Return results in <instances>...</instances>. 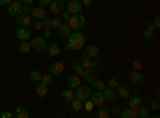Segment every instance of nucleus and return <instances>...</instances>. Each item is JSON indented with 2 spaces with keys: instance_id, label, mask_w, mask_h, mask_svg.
I'll use <instances>...</instances> for the list:
<instances>
[{
  "instance_id": "obj_50",
  "label": "nucleus",
  "mask_w": 160,
  "mask_h": 118,
  "mask_svg": "<svg viewBox=\"0 0 160 118\" xmlns=\"http://www.w3.org/2000/svg\"><path fill=\"white\" fill-rule=\"evenodd\" d=\"M146 27H148V29H152V31H155V27H154V22H151V21L146 22Z\"/></svg>"
},
{
  "instance_id": "obj_2",
  "label": "nucleus",
  "mask_w": 160,
  "mask_h": 118,
  "mask_svg": "<svg viewBox=\"0 0 160 118\" xmlns=\"http://www.w3.org/2000/svg\"><path fill=\"white\" fill-rule=\"evenodd\" d=\"M85 22H87V19H85V16L82 15V13L72 15V16H71V19L68 21V24L71 26V29H72V31H80V29H83Z\"/></svg>"
},
{
  "instance_id": "obj_27",
  "label": "nucleus",
  "mask_w": 160,
  "mask_h": 118,
  "mask_svg": "<svg viewBox=\"0 0 160 118\" xmlns=\"http://www.w3.org/2000/svg\"><path fill=\"white\" fill-rule=\"evenodd\" d=\"M13 116H16V118H28L29 113H28V110H26L24 107H16L15 112H13Z\"/></svg>"
},
{
  "instance_id": "obj_16",
  "label": "nucleus",
  "mask_w": 160,
  "mask_h": 118,
  "mask_svg": "<svg viewBox=\"0 0 160 118\" xmlns=\"http://www.w3.org/2000/svg\"><path fill=\"white\" fill-rule=\"evenodd\" d=\"M78 85H82V77L77 75V73L69 75V78H68V86H69L71 89H75Z\"/></svg>"
},
{
  "instance_id": "obj_21",
  "label": "nucleus",
  "mask_w": 160,
  "mask_h": 118,
  "mask_svg": "<svg viewBox=\"0 0 160 118\" xmlns=\"http://www.w3.org/2000/svg\"><path fill=\"white\" fill-rule=\"evenodd\" d=\"M18 50H19V53H21V54H28L29 51L32 50L31 42H28V40H22V42L18 45Z\"/></svg>"
},
{
  "instance_id": "obj_14",
  "label": "nucleus",
  "mask_w": 160,
  "mask_h": 118,
  "mask_svg": "<svg viewBox=\"0 0 160 118\" xmlns=\"http://www.w3.org/2000/svg\"><path fill=\"white\" fill-rule=\"evenodd\" d=\"M130 82L135 85H142L144 83V75L141 73V70H133L130 72Z\"/></svg>"
},
{
  "instance_id": "obj_12",
  "label": "nucleus",
  "mask_w": 160,
  "mask_h": 118,
  "mask_svg": "<svg viewBox=\"0 0 160 118\" xmlns=\"http://www.w3.org/2000/svg\"><path fill=\"white\" fill-rule=\"evenodd\" d=\"M90 99H91L93 104H95V107H102L104 102H106L101 91H95V93H91V94H90Z\"/></svg>"
},
{
  "instance_id": "obj_52",
  "label": "nucleus",
  "mask_w": 160,
  "mask_h": 118,
  "mask_svg": "<svg viewBox=\"0 0 160 118\" xmlns=\"http://www.w3.org/2000/svg\"><path fill=\"white\" fill-rule=\"evenodd\" d=\"M11 0H0V5H8Z\"/></svg>"
},
{
  "instance_id": "obj_18",
  "label": "nucleus",
  "mask_w": 160,
  "mask_h": 118,
  "mask_svg": "<svg viewBox=\"0 0 160 118\" xmlns=\"http://www.w3.org/2000/svg\"><path fill=\"white\" fill-rule=\"evenodd\" d=\"M31 15H32V18L42 21V19L47 16V10H45L43 7H37V8H32V10H31Z\"/></svg>"
},
{
  "instance_id": "obj_3",
  "label": "nucleus",
  "mask_w": 160,
  "mask_h": 118,
  "mask_svg": "<svg viewBox=\"0 0 160 118\" xmlns=\"http://www.w3.org/2000/svg\"><path fill=\"white\" fill-rule=\"evenodd\" d=\"M47 38H43V37H38V35H35V37H31V46H32V50H35L37 53H43V51L47 50Z\"/></svg>"
},
{
  "instance_id": "obj_38",
  "label": "nucleus",
  "mask_w": 160,
  "mask_h": 118,
  "mask_svg": "<svg viewBox=\"0 0 160 118\" xmlns=\"http://www.w3.org/2000/svg\"><path fill=\"white\" fill-rule=\"evenodd\" d=\"M51 27L53 29H59L61 27V18H51Z\"/></svg>"
},
{
  "instance_id": "obj_11",
  "label": "nucleus",
  "mask_w": 160,
  "mask_h": 118,
  "mask_svg": "<svg viewBox=\"0 0 160 118\" xmlns=\"http://www.w3.org/2000/svg\"><path fill=\"white\" fill-rule=\"evenodd\" d=\"M102 97H104V101L106 102H115L117 101V94H115V89H112V88H108L106 86L102 91Z\"/></svg>"
},
{
  "instance_id": "obj_5",
  "label": "nucleus",
  "mask_w": 160,
  "mask_h": 118,
  "mask_svg": "<svg viewBox=\"0 0 160 118\" xmlns=\"http://www.w3.org/2000/svg\"><path fill=\"white\" fill-rule=\"evenodd\" d=\"M80 64H82V67L87 69V70H96L98 67H101V64L98 61H93V58H88L87 54L82 56V61H80Z\"/></svg>"
},
{
  "instance_id": "obj_15",
  "label": "nucleus",
  "mask_w": 160,
  "mask_h": 118,
  "mask_svg": "<svg viewBox=\"0 0 160 118\" xmlns=\"http://www.w3.org/2000/svg\"><path fill=\"white\" fill-rule=\"evenodd\" d=\"M141 104H142V99H141L138 94L128 96V107H130V109H135V110H138V109L141 107Z\"/></svg>"
},
{
  "instance_id": "obj_1",
  "label": "nucleus",
  "mask_w": 160,
  "mask_h": 118,
  "mask_svg": "<svg viewBox=\"0 0 160 118\" xmlns=\"http://www.w3.org/2000/svg\"><path fill=\"white\" fill-rule=\"evenodd\" d=\"M87 43V38L83 35V32H80V31H75V32H71V35L68 37V45H66V51H69V50H82Z\"/></svg>"
},
{
  "instance_id": "obj_22",
  "label": "nucleus",
  "mask_w": 160,
  "mask_h": 118,
  "mask_svg": "<svg viewBox=\"0 0 160 118\" xmlns=\"http://www.w3.org/2000/svg\"><path fill=\"white\" fill-rule=\"evenodd\" d=\"M74 97H75V94H74V89H71V88L64 89L62 93H61V99H62L64 102H71Z\"/></svg>"
},
{
  "instance_id": "obj_20",
  "label": "nucleus",
  "mask_w": 160,
  "mask_h": 118,
  "mask_svg": "<svg viewBox=\"0 0 160 118\" xmlns=\"http://www.w3.org/2000/svg\"><path fill=\"white\" fill-rule=\"evenodd\" d=\"M71 32H72V29H71L69 24H61V27L58 29V35L61 38H68L71 35Z\"/></svg>"
},
{
  "instance_id": "obj_40",
  "label": "nucleus",
  "mask_w": 160,
  "mask_h": 118,
  "mask_svg": "<svg viewBox=\"0 0 160 118\" xmlns=\"http://www.w3.org/2000/svg\"><path fill=\"white\" fill-rule=\"evenodd\" d=\"M142 69V62L141 61H133V70H141Z\"/></svg>"
},
{
  "instance_id": "obj_13",
  "label": "nucleus",
  "mask_w": 160,
  "mask_h": 118,
  "mask_svg": "<svg viewBox=\"0 0 160 118\" xmlns=\"http://www.w3.org/2000/svg\"><path fill=\"white\" fill-rule=\"evenodd\" d=\"M31 37H32V34H31V31L28 29V27H18L16 29V38L19 42H22V40H31Z\"/></svg>"
},
{
  "instance_id": "obj_42",
  "label": "nucleus",
  "mask_w": 160,
  "mask_h": 118,
  "mask_svg": "<svg viewBox=\"0 0 160 118\" xmlns=\"http://www.w3.org/2000/svg\"><path fill=\"white\" fill-rule=\"evenodd\" d=\"M40 82H43L45 85H50V82H51V75H50V73L42 75V80H40Z\"/></svg>"
},
{
  "instance_id": "obj_26",
  "label": "nucleus",
  "mask_w": 160,
  "mask_h": 118,
  "mask_svg": "<svg viewBox=\"0 0 160 118\" xmlns=\"http://www.w3.org/2000/svg\"><path fill=\"white\" fill-rule=\"evenodd\" d=\"M69 104H71V109L74 112H80V110H82V107H83V102L80 101V99H77V97H74Z\"/></svg>"
},
{
  "instance_id": "obj_23",
  "label": "nucleus",
  "mask_w": 160,
  "mask_h": 118,
  "mask_svg": "<svg viewBox=\"0 0 160 118\" xmlns=\"http://www.w3.org/2000/svg\"><path fill=\"white\" fill-rule=\"evenodd\" d=\"M120 116H122V118H138V110L128 107V109L120 112Z\"/></svg>"
},
{
  "instance_id": "obj_44",
  "label": "nucleus",
  "mask_w": 160,
  "mask_h": 118,
  "mask_svg": "<svg viewBox=\"0 0 160 118\" xmlns=\"http://www.w3.org/2000/svg\"><path fill=\"white\" fill-rule=\"evenodd\" d=\"M50 2H51V0H38V5L45 8V7H48V5H50Z\"/></svg>"
},
{
  "instance_id": "obj_47",
  "label": "nucleus",
  "mask_w": 160,
  "mask_h": 118,
  "mask_svg": "<svg viewBox=\"0 0 160 118\" xmlns=\"http://www.w3.org/2000/svg\"><path fill=\"white\" fill-rule=\"evenodd\" d=\"M34 27H35L37 31H38V29H42V27H43V26H42V21H40V19L35 21V22H34Z\"/></svg>"
},
{
  "instance_id": "obj_17",
  "label": "nucleus",
  "mask_w": 160,
  "mask_h": 118,
  "mask_svg": "<svg viewBox=\"0 0 160 118\" xmlns=\"http://www.w3.org/2000/svg\"><path fill=\"white\" fill-rule=\"evenodd\" d=\"M35 94L38 97H45L48 94V85H45L43 82H37L35 83Z\"/></svg>"
},
{
  "instance_id": "obj_35",
  "label": "nucleus",
  "mask_w": 160,
  "mask_h": 118,
  "mask_svg": "<svg viewBox=\"0 0 160 118\" xmlns=\"http://www.w3.org/2000/svg\"><path fill=\"white\" fill-rule=\"evenodd\" d=\"M83 102H85V104H83V107H82V109H85L87 112H91L93 109H95V104L91 102V99H87V101H83Z\"/></svg>"
},
{
  "instance_id": "obj_53",
  "label": "nucleus",
  "mask_w": 160,
  "mask_h": 118,
  "mask_svg": "<svg viewBox=\"0 0 160 118\" xmlns=\"http://www.w3.org/2000/svg\"><path fill=\"white\" fill-rule=\"evenodd\" d=\"M22 3H26V5H31V3H34V0H22Z\"/></svg>"
},
{
  "instance_id": "obj_24",
  "label": "nucleus",
  "mask_w": 160,
  "mask_h": 118,
  "mask_svg": "<svg viewBox=\"0 0 160 118\" xmlns=\"http://www.w3.org/2000/svg\"><path fill=\"white\" fill-rule=\"evenodd\" d=\"M115 94H117V97H122V99H127V97L130 96V94H128V88L123 86V85H120V83H118V86H117Z\"/></svg>"
},
{
  "instance_id": "obj_10",
  "label": "nucleus",
  "mask_w": 160,
  "mask_h": 118,
  "mask_svg": "<svg viewBox=\"0 0 160 118\" xmlns=\"http://www.w3.org/2000/svg\"><path fill=\"white\" fill-rule=\"evenodd\" d=\"M64 2L62 0H51L50 2V5H48V8H50V11L53 13V15H59V13L64 10Z\"/></svg>"
},
{
  "instance_id": "obj_31",
  "label": "nucleus",
  "mask_w": 160,
  "mask_h": 118,
  "mask_svg": "<svg viewBox=\"0 0 160 118\" xmlns=\"http://www.w3.org/2000/svg\"><path fill=\"white\" fill-rule=\"evenodd\" d=\"M29 78L32 82H40V80H42V73H40L38 70H31L29 72Z\"/></svg>"
},
{
  "instance_id": "obj_49",
  "label": "nucleus",
  "mask_w": 160,
  "mask_h": 118,
  "mask_svg": "<svg viewBox=\"0 0 160 118\" xmlns=\"http://www.w3.org/2000/svg\"><path fill=\"white\" fill-rule=\"evenodd\" d=\"M21 11H22V13H28V11H31V7H29V5H26V3H24V5L21 7Z\"/></svg>"
},
{
  "instance_id": "obj_25",
  "label": "nucleus",
  "mask_w": 160,
  "mask_h": 118,
  "mask_svg": "<svg viewBox=\"0 0 160 118\" xmlns=\"http://www.w3.org/2000/svg\"><path fill=\"white\" fill-rule=\"evenodd\" d=\"M47 48H48V54L50 56H58L59 51H61L58 43H50V45H47Z\"/></svg>"
},
{
  "instance_id": "obj_37",
  "label": "nucleus",
  "mask_w": 160,
  "mask_h": 118,
  "mask_svg": "<svg viewBox=\"0 0 160 118\" xmlns=\"http://www.w3.org/2000/svg\"><path fill=\"white\" fill-rule=\"evenodd\" d=\"M42 26H43L47 31H51V29H53V27H51V18H47V16H45V18L42 19Z\"/></svg>"
},
{
  "instance_id": "obj_8",
  "label": "nucleus",
  "mask_w": 160,
  "mask_h": 118,
  "mask_svg": "<svg viewBox=\"0 0 160 118\" xmlns=\"http://www.w3.org/2000/svg\"><path fill=\"white\" fill-rule=\"evenodd\" d=\"M21 7H22L21 2H18V0H11V2L8 3V15L11 18H16L19 13H22L21 11Z\"/></svg>"
},
{
  "instance_id": "obj_57",
  "label": "nucleus",
  "mask_w": 160,
  "mask_h": 118,
  "mask_svg": "<svg viewBox=\"0 0 160 118\" xmlns=\"http://www.w3.org/2000/svg\"><path fill=\"white\" fill-rule=\"evenodd\" d=\"M0 115H2V112H0Z\"/></svg>"
},
{
  "instance_id": "obj_43",
  "label": "nucleus",
  "mask_w": 160,
  "mask_h": 118,
  "mask_svg": "<svg viewBox=\"0 0 160 118\" xmlns=\"http://www.w3.org/2000/svg\"><path fill=\"white\" fill-rule=\"evenodd\" d=\"M109 113H111V115H118V113H120V107H118V106L111 107V109H109Z\"/></svg>"
},
{
  "instance_id": "obj_9",
  "label": "nucleus",
  "mask_w": 160,
  "mask_h": 118,
  "mask_svg": "<svg viewBox=\"0 0 160 118\" xmlns=\"http://www.w3.org/2000/svg\"><path fill=\"white\" fill-rule=\"evenodd\" d=\"M16 22L19 27H29V26L32 24V18L28 15V13H19V15L16 16Z\"/></svg>"
},
{
  "instance_id": "obj_33",
  "label": "nucleus",
  "mask_w": 160,
  "mask_h": 118,
  "mask_svg": "<svg viewBox=\"0 0 160 118\" xmlns=\"http://www.w3.org/2000/svg\"><path fill=\"white\" fill-rule=\"evenodd\" d=\"M106 86H108V88H112V89H115V88L118 86V80H117L115 77H111L109 80H108V83H106Z\"/></svg>"
},
{
  "instance_id": "obj_56",
  "label": "nucleus",
  "mask_w": 160,
  "mask_h": 118,
  "mask_svg": "<svg viewBox=\"0 0 160 118\" xmlns=\"http://www.w3.org/2000/svg\"><path fill=\"white\" fill-rule=\"evenodd\" d=\"M108 2H111V0H108Z\"/></svg>"
},
{
  "instance_id": "obj_45",
  "label": "nucleus",
  "mask_w": 160,
  "mask_h": 118,
  "mask_svg": "<svg viewBox=\"0 0 160 118\" xmlns=\"http://www.w3.org/2000/svg\"><path fill=\"white\" fill-rule=\"evenodd\" d=\"M80 2H82V5H83V7H87V8L93 5V0H80Z\"/></svg>"
},
{
  "instance_id": "obj_7",
  "label": "nucleus",
  "mask_w": 160,
  "mask_h": 118,
  "mask_svg": "<svg viewBox=\"0 0 160 118\" xmlns=\"http://www.w3.org/2000/svg\"><path fill=\"white\" fill-rule=\"evenodd\" d=\"M64 72V64L61 61H53L48 64V73L50 75H61Z\"/></svg>"
},
{
  "instance_id": "obj_39",
  "label": "nucleus",
  "mask_w": 160,
  "mask_h": 118,
  "mask_svg": "<svg viewBox=\"0 0 160 118\" xmlns=\"http://www.w3.org/2000/svg\"><path fill=\"white\" fill-rule=\"evenodd\" d=\"M71 16H72V15H71L69 11H66V10L61 11V21H66V22H68V21L71 19Z\"/></svg>"
},
{
  "instance_id": "obj_28",
  "label": "nucleus",
  "mask_w": 160,
  "mask_h": 118,
  "mask_svg": "<svg viewBox=\"0 0 160 118\" xmlns=\"http://www.w3.org/2000/svg\"><path fill=\"white\" fill-rule=\"evenodd\" d=\"M91 86L95 88L96 91H102L104 88H106V82H102V80H99V78H95V80L91 82Z\"/></svg>"
},
{
  "instance_id": "obj_6",
  "label": "nucleus",
  "mask_w": 160,
  "mask_h": 118,
  "mask_svg": "<svg viewBox=\"0 0 160 118\" xmlns=\"http://www.w3.org/2000/svg\"><path fill=\"white\" fill-rule=\"evenodd\" d=\"M83 5L80 0H69L68 5H66V11H69L71 15H77V13H82Z\"/></svg>"
},
{
  "instance_id": "obj_34",
  "label": "nucleus",
  "mask_w": 160,
  "mask_h": 118,
  "mask_svg": "<svg viewBox=\"0 0 160 118\" xmlns=\"http://www.w3.org/2000/svg\"><path fill=\"white\" fill-rule=\"evenodd\" d=\"M149 115H151V113H149V110L146 109V107H139V109H138V116H139V118H149Z\"/></svg>"
},
{
  "instance_id": "obj_51",
  "label": "nucleus",
  "mask_w": 160,
  "mask_h": 118,
  "mask_svg": "<svg viewBox=\"0 0 160 118\" xmlns=\"http://www.w3.org/2000/svg\"><path fill=\"white\" fill-rule=\"evenodd\" d=\"M50 37H51V31H47L45 29L43 31V38H50Z\"/></svg>"
},
{
  "instance_id": "obj_4",
  "label": "nucleus",
  "mask_w": 160,
  "mask_h": 118,
  "mask_svg": "<svg viewBox=\"0 0 160 118\" xmlns=\"http://www.w3.org/2000/svg\"><path fill=\"white\" fill-rule=\"evenodd\" d=\"M74 94H75V97L77 99H80V101H87V99H90V94H91V88L88 86V85H78L75 89H74Z\"/></svg>"
},
{
  "instance_id": "obj_54",
  "label": "nucleus",
  "mask_w": 160,
  "mask_h": 118,
  "mask_svg": "<svg viewBox=\"0 0 160 118\" xmlns=\"http://www.w3.org/2000/svg\"><path fill=\"white\" fill-rule=\"evenodd\" d=\"M154 97H155V99H158V97H160V91H155V94H154Z\"/></svg>"
},
{
  "instance_id": "obj_32",
  "label": "nucleus",
  "mask_w": 160,
  "mask_h": 118,
  "mask_svg": "<svg viewBox=\"0 0 160 118\" xmlns=\"http://www.w3.org/2000/svg\"><path fill=\"white\" fill-rule=\"evenodd\" d=\"M154 34H155V31L146 27V29H144V32H142V38H144V40H151V38L154 37Z\"/></svg>"
},
{
  "instance_id": "obj_55",
  "label": "nucleus",
  "mask_w": 160,
  "mask_h": 118,
  "mask_svg": "<svg viewBox=\"0 0 160 118\" xmlns=\"http://www.w3.org/2000/svg\"><path fill=\"white\" fill-rule=\"evenodd\" d=\"M62 2H69V0H62Z\"/></svg>"
},
{
  "instance_id": "obj_29",
  "label": "nucleus",
  "mask_w": 160,
  "mask_h": 118,
  "mask_svg": "<svg viewBox=\"0 0 160 118\" xmlns=\"http://www.w3.org/2000/svg\"><path fill=\"white\" fill-rule=\"evenodd\" d=\"M72 70H74V73H77V75L82 77V75L85 73V70H87V69H83L80 62H72Z\"/></svg>"
},
{
  "instance_id": "obj_48",
  "label": "nucleus",
  "mask_w": 160,
  "mask_h": 118,
  "mask_svg": "<svg viewBox=\"0 0 160 118\" xmlns=\"http://www.w3.org/2000/svg\"><path fill=\"white\" fill-rule=\"evenodd\" d=\"M152 22H154V27H155V31H157V29H158V26H160V19H158V16H157V18H154V21H152Z\"/></svg>"
},
{
  "instance_id": "obj_36",
  "label": "nucleus",
  "mask_w": 160,
  "mask_h": 118,
  "mask_svg": "<svg viewBox=\"0 0 160 118\" xmlns=\"http://www.w3.org/2000/svg\"><path fill=\"white\" fill-rule=\"evenodd\" d=\"M96 116H98V118H109L111 113H109L108 109H99V112L96 113Z\"/></svg>"
},
{
  "instance_id": "obj_19",
  "label": "nucleus",
  "mask_w": 160,
  "mask_h": 118,
  "mask_svg": "<svg viewBox=\"0 0 160 118\" xmlns=\"http://www.w3.org/2000/svg\"><path fill=\"white\" fill-rule=\"evenodd\" d=\"M85 54H87L88 58L96 59V58L99 56V48H98V46H95V45H88V46H87V50H85Z\"/></svg>"
},
{
  "instance_id": "obj_41",
  "label": "nucleus",
  "mask_w": 160,
  "mask_h": 118,
  "mask_svg": "<svg viewBox=\"0 0 160 118\" xmlns=\"http://www.w3.org/2000/svg\"><path fill=\"white\" fill-rule=\"evenodd\" d=\"M151 109H152V110H155V112H157V110H160V104H158V99H154V101L151 102Z\"/></svg>"
},
{
  "instance_id": "obj_30",
  "label": "nucleus",
  "mask_w": 160,
  "mask_h": 118,
  "mask_svg": "<svg viewBox=\"0 0 160 118\" xmlns=\"http://www.w3.org/2000/svg\"><path fill=\"white\" fill-rule=\"evenodd\" d=\"M82 78H83V80H85V82H87L88 85H91V82H93V80H95V78H96V77H95V75H93V72H91V70H85V73L82 75Z\"/></svg>"
},
{
  "instance_id": "obj_46",
  "label": "nucleus",
  "mask_w": 160,
  "mask_h": 118,
  "mask_svg": "<svg viewBox=\"0 0 160 118\" xmlns=\"http://www.w3.org/2000/svg\"><path fill=\"white\" fill-rule=\"evenodd\" d=\"M13 113L11 112H2V115H0V118H11Z\"/></svg>"
}]
</instances>
